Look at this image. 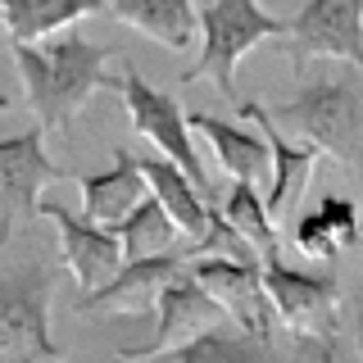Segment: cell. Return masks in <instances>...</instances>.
<instances>
[{
  "label": "cell",
  "instance_id": "obj_3",
  "mask_svg": "<svg viewBox=\"0 0 363 363\" xmlns=\"http://www.w3.org/2000/svg\"><path fill=\"white\" fill-rule=\"evenodd\" d=\"M259 268H264V291L272 300L277 323L295 332L300 350L309 354H336V336H340V286L336 272H304L291 268L281 259V245L259 250Z\"/></svg>",
  "mask_w": 363,
  "mask_h": 363
},
{
  "label": "cell",
  "instance_id": "obj_14",
  "mask_svg": "<svg viewBox=\"0 0 363 363\" xmlns=\"http://www.w3.org/2000/svg\"><path fill=\"white\" fill-rule=\"evenodd\" d=\"M186 128L200 132L204 141L213 145V155H218V168L227 177H241V182H264L268 168H272V155H268V141L264 132H250L241 123L232 118H213V113H186Z\"/></svg>",
  "mask_w": 363,
  "mask_h": 363
},
{
  "label": "cell",
  "instance_id": "obj_6",
  "mask_svg": "<svg viewBox=\"0 0 363 363\" xmlns=\"http://www.w3.org/2000/svg\"><path fill=\"white\" fill-rule=\"evenodd\" d=\"M118 91H123V105H128L132 128L141 132L145 141H155V150L164 155V159H173V164H177L191 182H196L204 196H213L209 182H204V164H200V155H196V141H191V128H186V109H182V100L168 96V91H155L132 64L123 68Z\"/></svg>",
  "mask_w": 363,
  "mask_h": 363
},
{
  "label": "cell",
  "instance_id": "obj_24",
  "mask_svg": "<svg viewBox=\"0 0 363 363\" xmlns=\"http://www.w3.org/2000/svg\"><path fill=\"white\" fill-rule=\"evenodd\" d=\"M359 354H363V313H359Z\"/></svg>",
  "mask_w": 363,
  "mask_h": 363
},
{
  "label": "cell",
  "instance_id": "obj_9",
  "mask_svg": "<svg viewBox=\"0 0 363 363\" xmlns=\"http://www.w3.org/2000/svg\"><path fill=\"white\" fill-rule=\"evenodd\" d=\"M155 309H159L155 336L145 340V345H123L118 350L123 359H164L168 350L182 345L186 336H196V332H204V327H213V323H227V309L209 295V286H204L196 272H191V264H182L173 277L164 281Z\"/></svg>",
  "mask_w": 363,
  "mask_h": 363
},
{
  "label": "cell",
  "instance_id": "obj_2",
  "mask_svg": "<svg viewBox=\"0 0 363 363\" xmlns=\"http://www.w3.org/2000/svg\"><path fill=\"white\" fill-rule=\"evenodd\" d=\"M268 113L281 132L313 141L336 164L354 168L363 159V77L354 64L309 77L281 105H268Z\"/></svg>",
  "mask_w": 363,
  "mask_h": 363
},
{
  "label": "cell",
  "instance_id": "obj_8",
  "mask_svg": "<svg viewBox=\"0 0 363 363\" xmlns=\"http://www.w3.org/2000/svg\"><path fill=\"white\" fill-rule=\"evenodd\" d=\"M41 123L32 132L0 141V245L14 236L18 223L37 218V196L50 182H64V168L45 155Z\"/></svg>",
  "mask_w": 363,
  "mask_h": 363
},
{
  "label": "cell",
  "instance_id": "obj_25",
  "mask_svg": "<svg viewBox=\"0 0 363 363\" xmlns=\"http://www.w3.org/2000/svg\"><path fill=\"white\" fill-rule=\"evenodd\" d=\"M9 109V96H5V91H0V113H5Z\"/></svg>",
  "mask_w": 363,
  "mask_h": 363
},
{
  "label": "cell",
  "instance_id": "obj_22",
  "mask_svg": "<svg viewBox=\"0 0 363 363\" xmlns=\"http://www.w3.org/2000/svg\"><path fill=\"white\" fill-rule=\"evenodd\" d=\"M313 209H318V218L332 227V236L340 241V250H350V245L363 241V209H359L350 196H336V191H327V196L318 200Z\"/></svg>",
  "mask_w": 363,
  "mask_h": 363
},
{
  "label": "cell",
  "instance_id": "obj_21",
  "mask_svg": "<svg viewBox=\"0 0 363 363\" xmlns=\"http://www.w3.org/2000/svg\"><path fill=\"white\" fill-rule=\"evenodd\" d=\"M223 218L236 227V232L245 236L255 250H268V245H281V227L277 218L268 213V204L259 200V191H255V182H241V177H232V191H227V200H223Z\"/></svg>",
  "mask_w": 363,
  "mask_h": 363
},
{
  "label": "cell",
  "instance_id": "obj_5",
  "mask_svg": "<svg viewBox=\"0 0 363 363\" xmlns=\"http://www.w3.org/2000/svg\"><path fill=\"white\" fill-rule=\"evenodd\" d=\"M281 37L295 73H304L309 60H340L363 73V0H304Z\"/></svg>",
  "mask_w": 363,
  "mask_h": 363
},
{
  "label": "cell",
  "instance_id": "obj_1",
  "mask_svg": "<svg viewBox=\"0 0 363 363\" xmlns=\"http://www.w3.org/2000/svg\"><path fill=\"white\" fill-rule=\"evenodd\" d=\"M109 55H113L109 45L86 41L73 23L41 41H14V64L23 86H28V105L37 113L41 132L73 136L77 109L96 91H118V77L105 73Z\"/></svg>",
  "mask_w": 363,
  "mask_h": 363
},
{
  "label": "cell",
  "instance_id": "obj_17",
  "mask_svg": "<svg viewBox=\"0 0 363 363\" xmlns=\"http://www.w3.org/2000/svg\"><path fill=\"white\" fill-rule=\"evenodd\" d=\"M109 14L164 50H186L196 41V5L191 0H109Z\"/></svg>",
  "mask_w": 363,
  "mask_h": 363
},
{
  "label": "cell",
  "instance_id": "obj_23",
  "mask_svg": "<svg viewBox=\"0 0 363 363\" xmlns=\"http://www.w3.org/2000/svg\"><path fill=\"white\" fill-rule=\"evenodd\" d=\"M291 241H295V250H300V255H309V259H336V255H340V241L332 236V227L318 218V209H304L300 218H295Z\"/></svg>",
  "mask_w": 363,
  "mask_h": 363
},
{
  "label": "cell",
  "instance_id": "obj_18",
  "mask_svg": "<svg viewBox=\"0 0 363 363\" xmlns=\"http://www.w3.org/2000/svg\"><path fill=\"white\" fill-rule=\"evenodd\" d=\"M100 9H105V0H0L9 41H41L86 14H100Z\"/></svg>",
  "mask_w": 363,
  "mask_h": 363
},
{
  "label": "cell",
  "instance_id": "obj_19",
  "mask_svg": "<svg viewBox=\"0 0 363 363\" xmlns=\"http://www.w3.org/2000/svg\"><path fill=\"white\" fill-rule=\"evenodd\" d=\"M268 354H272L268 340H259L255 332H245V327H236L227 318V323H213L204 332L186 336L164 359H177V363H245V359H268Z\"/></svg>",
  "mask_w": 363,
  "mask_h": 363
},
{
  "label": "cell",
  "instance_id": "obj_11",
  "mask_svg": "<svg viewBox=\"0 0 363 363\" xmlns=\"http://www.w3.org/2000/svg\"><path fill=\"white\" fill-rule=\"evenodd\" d=\"M37 213L60 227L64 264H68V272L77 277L82 291H96L100 281H109L113 272L123 268L128 255H123V241L109 223H96V218H86V213H68L64 204H55V200H37Z\"/></svg>",
  "mask_w": 363,
  "mask_h": 363
},
{
  "label": "cell",
  "instance_id": "obj_7",
  "mask_svg": "<svg viewBox=\"0 0 363 363\" xmlns=\"http://www.w3.org/2000/svg\"><path fill=\"white\" fill-rule=\"evenodd\" d=\"M55 268L23 264L0 277V354H60L50 336Z\"/></svg>",
  "mask_w": 363,
  "mask_h": 363
},
{
  "label": "cell",
  "instance_id": "obj_10",
  "mask_svg": "<svg viewBox=\"0 0 363 363\" xmlns=\"http://www.w3.org/2000/svg\"><path fill=\"white\" fill-rule=\"evenodd\" d=\"M191 272L209 286V295L227 309L236 327L255 332L259 340L272 345V332H277V313H272V300L264 291V268L259 259H232V255H196L191 259Z\"/></svg>",
  "mask_w": 363,
  "mask_h": 363
},
{
  "label": "cell",
  "instance_id": "obj_20",
  "mask_svg": "<svg viewBox=\"0 0 363 363\" xmlns=\"http://www.w3.org/2000/svg\"><path fill=\"white\" fill-rule=\"evenodd\" d=\"M113 232H118V241H123V255H155V250L177 245V236H182L155 191H145V196L113 223Z\"/></svg>",
  "mask_w": 363,
  "mask_h": 363
},
{
  "label": "cell",
  "instance_id": "obj_13",
  "mask_svg": "<svg viewBox=\"0 0 363 363\" xmlns=\"http://www.w3.org/2000/svg\"><path fill=\"white\" fill-rule=\"evenodd\" d=\"M241 118H250L259 132H264V141H268V155H272V168H268V177H272V186H268V213L272 218H286V213L300 204V196H304V182H309V173H313V164H318V145L313 141H286L281 136V128L272 123V113H268V105L264 100H241Z\"/></svg>",
  "mask_w": 363,
  "mask_h": 363
},
{
  "label": "cell",
  "instance_id": "obj_4",
  "mask_svg": "<svg viewBox=\"0 0 363 363\" xmlns=\"http://www.w3.org/2000/svg\"><path fill=\"white\" fill-rule=\"evenodd\" d=\"M196 28H200V60L182 73V86L209 77L223 100H236V64H241V55L268 37H281L286 18L268 14L259 0H209L196 14Z\"/></svg>",
  "mask_w": 363,
  "mask_h": 363
},
{
  "label": "cell",
  "instance_id": "obj_16",
  "mask_svg": "<svg viewBox=\"0 0 363 363\" xmlns=\"http://www.w3.org/2000/svg\"><path fill=\"white\" fill-rule=\"evenodd\" d=\"M136 168H141L145 186L159 196V204L168 209V218L177 223V232L186 236V241H196L204 232V223H209V196L191 182L173 159L164 155H150V159H136Z\"/></svg>",
  "mask_w": 363,
  "mask_h": 363
},
{
  "label": "cell",
  "instance_id": "obj_12",
  "mask_svg": "<svg viewBox=\"0 0 363 363\" xmlns=\"http://www.w3.org/2000/svg\"><path fill=\"white\" fill-rule=\"evenodd\" d=\"M182 264H191V250L186 245H168L155 250V255H128L123 268L113 272L109 281H100L96 291H86L77 300V309H118V313H145L155 309L164 281L173 277Z\"/></svg>",
  "mask_w": 363,
  "mask_h": 363
},
{
  "label": "cell",
  "instance_id": "obj_15",
  "mask_svg": "<svg viewBox=\"0 0 363 363\" xmlns=\"http://www.w3.org/2000/svg\"><path fill=\"white\" fill-rule=\"evenodd\" d=\"M77 186H82L86 218L109 223V227L145 196V177H141L136 155L128 150V145H113V164L105 168V173H82V177H77Z\"/></svg>",
  "mask_w": 363,
  "mask_h": 363
}]
</instances>
